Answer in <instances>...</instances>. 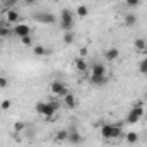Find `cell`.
Returning a JSON list of instances; mask_svg holds the SVG:
<instances>
[{"mask_svg": "<svg viewBox=\"0 0 147 147\" xmlns=\"http://www.w3.org/2000/svg\"><path fill=\"white\" fill-rule=\"evenodd\" d=\"M108 82V74L106 67L99 62H94L92 65H89V84L96 86V87H103Z\"/></svg>", "mask_w": 147, "mask_h": 147, "instance_id": "obj_1", "label": "cell"}, {"mask_svg": "<svg viewBox=\"0 0 147 147\" xmlns=\"http://www.w3.org/2000/svg\"><path fill=\"white\" fill-rule=\"evenodd\" d=\"M60 105H62V101H43L41 99L34 105V111L46 120H53L58 108H60Z\"/></svg>", "mask_w": 147, "mask_h": 147, "instance_id": "obj_2", "label": "cell"}, {"mask_svg": "<svg viewBox=\"0 0 147 147\" xmlns=\"http://www.w3.org/2000/svg\"><path fill=\"white\" fill-rule=\"evenodd\" d=\"M99 134H101V137H103L105 140H116V139H120L121 134H123L121 123H103Z\"/></svg>", "mask_w": 147, "mask_h": 147, "instance_id": "obj_3", "label": "cell"}, {"mask_svg": "<svg viewBox=\"0 0 147 147\" xmlns=\"http://www.w3.org/2000/svg\"><path fill=\"white\" fill-rule=\"evenodd\" d=\"M146 115V108H144V101H135V105L128 110L127 116H125V121L128 125H135L137 121H140Z\"/></svg>", "mask_w": 147, "mask_h": 147, "instance_id": "obj_4", "label": "cell"}, {"mask_svg": "<svg viewBox=\"0 0 147 147\" xmlns=\"http://www.w3.org/2000/svg\"><path fill=\"white\" fill-rule=\"evenodd\" d=\"M74 24H75V14L70 9H63L60 12V28L63 29V33L74 31Z\"/></svg>", "mask_w": 147, "mask_h": 147, "instance_id": "obj_5", "label": "cell"}, {"mask_svg": "<svg viewBox=\"0 0 147 147\" xmlns=\"http://www.w3.org/2000/svg\"><path fill=\"white\" fill-rule=\"evenodd\" d=\"M50 91H51L53 96H57L58 99H62V98L69 92V87H67V84L62 82V80H53V82L50 84Z\"/></svg>", "mask_w": 147, "mask_h": 147, "instance_id": "obj_6", "label": "cell"}, {"mask_svg": "<svg viewBox=\"0 0 147 147\" xmlns=\"http://www.w3.org/2000/svg\"><path fill=\"white\" fill-rule=\"evenodd\" d=\"M21 14L16 10V9H7V10H3V21L7 22V24H19L21 22Z\"/></svg>", "mask_w": 147, "mask_h": 147, "instance_id": "obj_7", "label": "cell"}, {"mask_svg": "<svg viewBox=\"0 0 147 147\" xmlns=\"http://www.w3.org/2000/svg\"><path fill=\"white\" fill-rule=\"evenodd\" d=\"M12 34L17 36L19 39L21 38H26V36H31V28L28 24H24V22H19V24H16L12 28Z\"/></svg>", "mask_w": 147, "mask_h": 147, "instance_id": "obj_8", "label": "cell"}, {"mask_svg": "<svg viewBox=\"0 0 147 147\" xmlns=\"http://www.w3.org/2000/svg\"><path fill=\"white\" fill-rule=\"evenodd\" d=\"M33 19L36 22H41V24H55L57 22V17L51 12H36Z\"/></svg>", "mask_w": 147, "mask_h": 147, "instance_id": "obj_9", "label": "cell"}, {"mask_svg": "<svg viewBox=\"0 0 147 147\" xmlns=\"http://www.w3.org/2000/svg\"><path fill=\"white\" fill-rule=\"evenodd\" d=\"M74 69H75L79 74L89 72V62H87V58H84V57H77V58L74 60Z\"/></svg>", "mask_w": 147, "mask_h": 147, "instance_id": "obj_10", "label": "cell"}, {"mask_svg": "<svg viewBox=\"0 0 147 147\" xmlns=\"http://www.w3.org/2000/svg\"><path fill=\"white\" fill-rule=\"evenodd\" d=\"M62 105L67 108V110H74L77 106V96L74 92H67L63 98H62Z\"/></svg>", "mask_w": 147, "mask_h": 147, "instance_id": "obj_11", "label": "cell"}, {"mask_svg": "<svg viewBox=\"0 0 147 147\" xmlns=\"http://www.w3.org/2000/svg\"><path fill=\"white\" fill-rule=\"evenodd\" d=\"M69 144H74V146H79V144H82V135H80V132L75 128V127H70L69 128V140H67Z\"/></svg>", "mask_w": 147, "mask_h": 147, "instance_id": "obj_12", "label": "cell"}, {"mask_svg": "<svg viewBox=\"0 0 147 147\" xmlns=\"http://www.w3.org/2000/svg\"><path fill=\"white\" fill-rule=\"evenodd\" d=\"M118 58H120V50H118L116 46H110V48L105 50V60L115 62V60H118Z\"/></svg>", "mask_w": 147, "mask_h": 147, "instance_id": "obj_13", "label": "cell"}, {"mask_svg": "<svg viewBox=\"0 0 147 147\" xmlns=\"http://www.w3.org/2000/svg\"><path fill=\"white\" fill-rule=\"evenodd\" d=\"M67 140H69V128L58 130V132L55 134V137H53V142H55V144H65Z\"/></svg>", "mask_w": 147, "mask_h": 147, "instance_id": "obj_14", "label": "cell"}, {"mask_svg": "<svg viewBox=\"0 0 147 147\" xmlns=\"http://www.w3.org/2000/svg\"><path fill=\"white\" fill-rule=\"evenodd\" d=\"M134 48H135V51H139V53H147V41L144 38H137V39L134 41Z\"/></svg>", "mask_w": 147, "mask_h": 147, "instance_id": "obj_15", "label": "cell"}, {"mask_svg": "<svg viewBox=\"0 0 147 147\" xmlns=\"http://www.w3.org/2000/svg\"><path fill=\"white\" fill-rule=\"evenodd\" d=\"M74 14H75V17L84 19V17H87V16H89V9H87V5H84V3H79Z\"/></svg>", "mask_w": 147, "mask_h": 147, "instance_id": "obj_16", "label": "cell"}, {"mask_svg": "<svg viewBox=\"0 0 147 147\" xmlns=\"http://www.w3.org/2000/svg\"><path fill=\"white\" fill-rule=\"evenodd\" d=\"M123 24H125L127 28L135 26V24H137V16H135V14H125V16H123Z\"/></svg>", "mask_w": 147, "mask_h": 147, "instance_id": "obj_17", "label": "cell"}, {"mask_svg": "<svg viewBox=\"0 0 147 147\" xmlns=\"http://www.w3.org/2000/svg\"><path fill=\"white\" fill-rule=\"evenodd\" d=\"M10 34H12V28H9L5 21H0V38H9Z\"/></svg>", "mask_w": 147, "mask_h": 147, "instance_id": "obj_18", "label": "cell"}, {"mask_svg": "<svg viewBox=\"0 0 147 147\" xmlns=\"http://www.w3.org/2000/svg\"><path fill=\"white\" fill-rule=\"evenodd\" d=\"M33 53H34L36 57H46L50 51H48L46 46H43V45H34V46H33Z\"/></svg>", "mask_w": 147, "mask_h": 147, "instance_id": "obj_19", "label": "cell"}, {"mask_svg": "<svg viewBox=\"0 0 147 147\" xmlns=\"http://www.w3.org/2000/svg\"><path fill=\"white\" fill-rule=\"evenodd\" d=\"M125 142H128V144H137V142H139V134L128 132V134L125 135Z\"/></svg>", "mask_w": 147, "mask_h": 147, "instance_id": "obj_20", "label": "cell"}, {"mask_svg": "<svg viewBox=\"0 0 147 147\" xmlns=\"http://www.w3.org/2000/svg\"><path fill=\"white\" fill-rule=\"evenodd\" d=\"M74 41H75V33H74V31L63 33V43H65V45H72Z\"/></svg>", "mask_w": 147, "mask_h": 147, "instance_id": "obj_21", "label": "cell"}, {"mask_svg": "<svg viewBox=\"0 0 147 147\" xmlns=\"http://www.w3.org/2000/svg\"><path fill=\"white\" fill-rule=\"evenodd\" d=\"M139 72L144 74V75H147V57L140 60V63H139Z\"/></svg>", "mask_w": 147, "mask_h": 147, "instance_id": "obj_22", "label": "cell"}, {"mask_svg": "<svg viewBox=\"0 0 147 147\" xmlns=\"http://www.w3.org/2000/svg\"><path fill=\"white\" fill-rule=\"evenodd\" d=\"M7 87H9V79H7V75L0 74V89L3 91V89H7Z\"/></svg>", "mask_w": 147, "mask_h": 147, "instance_id": "obj_23", "label": "cell"}, {"mask_svg": "<svg viewBox=\"0 0 147 147\" xmlns=\"http://www.w3.org/2000/svg\"><path fill=\"white\" fill-rule=\"evenodd\" d=\"M17 2H21V0H3L2 5H3V9L7 10V9H14V5H16Z\"/></svg>", "mask_w": 147, "mask_h": 147, "instance_id": "obj_24", "label": "cell"}, {"mask_svg": "<svg viewBox=\"0 0 147 147\" xmlns=\"http://www.w3.org/2000/svg\"><path fill=\"white\" fill-rule=\"evenodd\" d=\"M26 130V123H22V121H16L14 123V132H24Z\"/></svg>", "mask_w": 147, "mask_h": 147, "instance_id": "obj_25", "label": "cell"}, {"mask_svg": "<svg viewBox=\"0 0 147 147\" xmlns=\"http://www.w3.org/2000/svg\"><path fill=\"white\" fill-rule=\"evenodd\" d=\"M10 106H12V101H10V99H3V101L0 103V110H2V111L10 110Z\"/></svg>", "mask_w": 147, "mask_h": 147, "instance_id": "obj_26", "label": "cell"}, {"mask_svg": "<svg viewBox=\"0 0 147 147\" xmlns=\"http://www.w3.org/2000/svg\"><path fill=\"white\" fill-rule=\"evenodd\" d=\"M140 2H142V0H125V5L130 7V9H135V7L140 5Z\"/></svg>", "mask_w": 147, "mask_h": 147, "instance_id": "obj_27", "label": "cell"}, {"mask_svg": "<svg viewBox=\"0 0 147 147\" xmlns=\"http://www.w3.org/2000/svg\"><path fill=\"white\" fill-rule=\"evenodd\" d=\"M21 43H22L24 46H34V45H33V38H31V36L21 38Z\"/></svg>", "mask_w": 147, "mask_h": 147, "instance_id": "obj_28", "label": "cell"}, {"mask_svg": "<svg viewBox=\"0 0 147 147\" xmlns=\"http://www.w3.org/2000/svg\"><path fill=\"white\" fill-rule=\"evenodd\" d=\"M86 55H87V48H82V50H80V57L86 58Z\"/></svg>", "mask_w": 147, "mask_h": 147, "instance_id": "obj_29", "label": "cell"}, {"mask_svg": "<svg viewBox=\"0 0 147 147\" xmlns=\"http://www.w3.org/2000/svg\"><path fill=\"white\" fill-rule=\"evenodd\" d=\"M22 2H24V3H26V5H33V3H34V2H36V0H22Z\"/></svg>", "mask_w": 147, "mask_h": 147, "instance_id": "obj_30", "label": "cell"}, {"mask_svg": "<svg viewBox=\"0 0 147 147\" xmlns=\"http://www.w3.org/2000/svg\"><path fill=\"white\" fill-rule=\"evenodd\" d=\"M0 16H3V10H2V7H0Z\"/></svg>", "mask_w": 147, "mask_h": 147, "instance_id": "obj_31", "label": "cell"}, {"mask_svg": "<svg viewBox=\"0 0 147 147\" xmlns=\"http://www.w3.org/2000/svg\"><path fill=\"white\" fill-rule=\"evenodd\" d=\"M146 130H147V125H146Z\"/></svg>", "mask_w": 147, "mask_h": 147, "instance_id": "obj_32", "label": "cell"}, {"mask_svg": "<svg viewBox=\"0 0 147 147\" xmlns=\"http://www.w3.org/2000/svg\"><path fill=\"white\" fill-rule=\"evenodd\" d=\"M146 77H147V75H146Z\"/></svg>", "mask_w": 147, "mask_h": 147, "instance_id": "obj_33", "label": "cell"}]
</instances>
